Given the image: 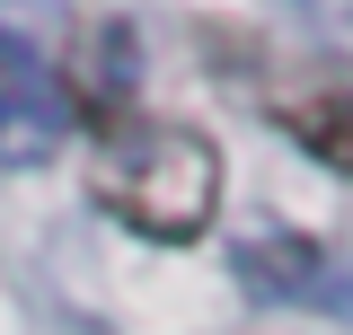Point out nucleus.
Returning a JSON list of instances; mask_svg holds the SVG:
<instances>
[{"mask_svg":"<svg viewBox=\"0 0 353 335\" xmlns=\"http://www.w3.org/2000/svg\"><path fill=\"white\" fill-rule=\"evenodd\" d=\"M88 194L106 221H124L132 238L150 247H194L221 212V150L194 124L168 115H124V124L97 132V159H88Z\"/></svg>","mask_w":353,"mask_h":335,"instance_id":"1","label":"nucleus"},{"mask_svg":"<svg viewBox=\"0 0 353 335\" xmlns=\"http://www.w3.org/2000/svg\"><path fill=\"white\" fill-rule=\"evenodd\" d=\"M80 124L71 106V80L44 62L36 44L0 36V168H44Z\"/></svg>","mask_w":353,"mask_h":335,"instance_id":"2","label":"nucleus"},{"mask_svg":"<svg viewBox=\"0 0 353 335\" xmlns=\"http://www.w3.org/2000/svg\"><path fill=\"white\" fill-rule=\"evenodd\" d=\"M274 124L301 141L318 168H336V176H353V88H301V97H274Z\"/></svg>","mask_w":353,"mask_h":335,"instance_id":"3","label":"nucleus"},{"mask_svg":"<svg viewBox=\"0 0 353 335\" xmlns=\"http://www.w3.org/2000/svg\"><path fill=\"white\" fill-rule=\"evenodd\" d=\"M301 27H318V36L336 44V53H353V0H283Z\"/></svg>","mask_w":353,"mask_h":335,"instance_id":"4","label":"nucleus"}]
</instances>
